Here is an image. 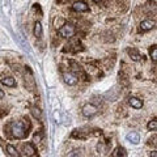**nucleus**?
<instances>
[{
  "label": "nucleus",
  "instance_id": "obj_1",
  "mask_svg": "<svg viewBox=\"0 0 157 157\" xmlns=\"http://www.w3.org/2000/svg\"><path fill=\"white\" fill-rule=\"evenodd\" d=\"M12 128V135L16 139H24L28 135V130H29V123H26L25 121H16L11 124Z\"/></svg>",
  "mask_w": 157,
  "mask_h": 157
},
{
  "label": "nucleus",
  "instance_id": "obj_2",
  "mask_svg": "<svg viewBox=\"0 0 157 157\" xmlns=\"http://www.w3.org/2000/svg\"><path fill=\"white\" fill-rule=\"evenodd\" d=\"M75 32H76V29H75V26H73L72 24H64L63 26L59 28L58 34L60 37H63V38H71V37H73Z\"/></svg>",
  "mask_w": 157,
  "mask_h": 157
},
{
  "label": "nucleus",
  "instance_id": "obj_3",
  "mask_svg": "<svg viewBox=\"0 0 157 157\" xmlns=\"http://www.w3.org/2000/svg\"><path fill=\"white\" fill-rule=\"evenodd\" d=\"M22 156H26V157H30V156H38L37 153V149L34 144L32 143H25L22 145Z\"/></svg>",
  "mask_w": 157,
  "mask_h": 157
},
{
  "label": "nucleus",
  "instance_id": "obj_4",
  "mask_svg": "<svg viewBox=\"0 0 157 157\" xmlns=\"http://www.w3.org/2000/svg\"><path fill=\"white\" fill-rule=\"evenodd\" d=\"M63 80H64V82L68 85H75L78 81V77L73 72H64L63 73Z\"/></svg>",
  "mask_w": 157,
  "mask_h": 157
},
{
  "label": "nucleus",
  "instance_id": "obj_5",
  "mask_svg": "<svg viewBox=\"0 0 157 157\" xmlns=\"http://www.w3.org/2000/svg\"><path fill=\"white\" fill-rule=\"evenodd\" d=\"M155 25H156V22L153 21V20H144V21H141L140 25H139V32H141V33L149 32L155 28Z\"/></svg>",
  "mask_w": 157,
  "mask_h": 157
},
{
  "label": "nucleus",
  "instance_id": "obj_6",
  "mask_svg": "<svg viewBox=\"0 0 157 157\" xmlns=\"http://www.w3.org/2000/svg\"><path fill=\"white\" fill-rule=\"evenodd\" d=\"M96 113H97V107L92 104H86L82 107V115L85 118H92L93 115H96Z\"/></svg>",
  "mask_w": 157,
  "mask_h": 157
},
{
  "label": "nucleus",
  "instance_id": "obj_7",
  "mask_svg": "<svg viewBox=\"0 0 157 157\" xmlns=\"http://www.w3.org/2000/svg\"><path fill=\"white\" fill-rule=\"evenodd\" d=\"M72 9L75 12H86L89 11V7L85 2H75L72 4Z\"/></svg>",
  "mask_w": 157,
  "mask_h": 157
},
{
  "label": "nucleus",
  "instance_id": "obj_8",
  "mask_svg": "<svg viewBox=\"0 0 157 157\" xmlns=\"http://www.w3.org/2000/svg\"><path fill=\"white\" fill-rule=\"evenodd\" d=\"M110 151V144L107 143H105V141H100V143L97 144V152L98 153H101V155H106L107 152Z\"/></svg>",
  "mask_w": 157,
  "mask_h": 157
},
{
  "label": "nucleus",
  "instance_id": "obj_9",
  "mask_svg": "<svg viewBox=\"0 0 157 157\" xmlns=\"http://www.w3.org/2000/svg\"><path fill=\"white\" fill-rule=\"evenodd\" d=\"M128 104L134 107V109H141V107H143V101L137 97H131L128 100Z\"/></svg>",
  "mask_w": 157,
  "mask_h": 157
},
{
  "label": "nucleus",
  "instance_id": "obj_10",
  "mask_svg": "<svg viewBox=\"0 0 157 157\" xmlns=\"http://www.w3.org/2000/svg\"><path fill=\"white\" fill-rule=\"evenodd\" d=\"M127 140L131 141L132 144H137L140 141V135L137 134V132H130V134L127 135Z\"/></svg>",
  "mask_w": 157,
  "mask_h": 157
},
{
  "label": "nucleus",
  "instance_id": "obj_11",
  "mask_svg": "<svg viewBox=\"0 0 157 157\" xmlns=\"http://www.w3.org/2000/svg\"><path fill=\"white\" fill-rule=\"evenodd\" d=\"M33 33H34V37L37 38H41L42 37V24L37 21L34 24V29H33Z\"/></svg>",
  "mask_w": 157,
  "mask_h": 157
},
{
  "label": "nucleus",
  "instance_id": "obj_12",
  "mask_svg": "<svg viewBox=\"0 0 157 157\" xmlns=\"http://www.w3.org/2000/svg\"><path fill=\"white\" fill-rule=\"evenodd\" d=\"M127 52H128V55H130V58L132 59V60H140V54L137 52L135 48H132V47H130V48H127Z\"/></svg>",
  "mask_w": 157,
  "mask_h": 157
},
{
  "label": "nucleus",
  "instance_id": "obj_13",
  "mask_svg": "<svg viewBox=\"0 0 157 157\" xmlns=\"http://www.w3.org/2000/svg\"><path fill=\"white\" fill-rule=\"evenodd\" d=\"M2 84L3 85H6V86H16V80H14L13 77H4V78H2Z\"/></svg>",
  "mask_w": 157,
  "mask_h": 157
},
{
  "label": "nucleus",
  "instance_id": "obj_14",
  "mask_svg": "<svg viewBox=\"0 0 157 157\" xmlns=\"http://www.w3.org/2000/svg\"><path fill=\"white\" fill-rule=\"evenodd\" d=\"M30 111H32V115L36 118V119H41L42 118V110L39 109V107H37V106H32V109H30Z\"/></svg>",
  "mask_w": 157,
  "mask_h": 157
},
{
  "label": "nucleus",
  "instance_id": "obj_15",
  "mask_svg": "<svg viewBox=\"0 0 157 157\" xmlns=\"http://www.w3.org/2000/svg\"><path fill=\"white\" fill-rule=\"evenodd\" d=\"M6 149H7V153H8V156H12V157H20V153H18V152H17V149L14 148L13 145L8 144Z\"/></svg>",
  "mask_w": 157,
  "mask_h": 157
},
{
  "label": "nucleus",
  "instance_id": "obj_16",
  "mask_svg": "<svg viewBox=\"0 0 157 157\" xmlns=\"http://www.w3.org/2000/svg\"><path fill=\"white\" fill-rule=\"evenodd\" d=\"M34 82V80H33V75H32V72H30V70L26 67V70H25V84H26V88L29 89V82Z\"/></svg>",
  "mask_w": 157,
  "mask_h": 157
},
{
  "label": "nucleus",
  "instance_id": "obj_17",
  "mask_svg": "<svg viewBox=\"0 0 157 157\" xmlns=\"http://www.w3.org/2000/svg\"><path fill=\"white\" fill-rule=\"evenodd\" d=\"M111 156H127V152L126 149L123 148V147H117V148L114 149V152L111 153Z\"/></svg>",
  "mask_w": 157,
  "mask_h": 157
},
{
  "label": "nucleus",
  "instance_id": "obj_18",
  "mask_svg": "<svg viewBox=\"0 0 157 157\" xmlns=\"http://www.w3.org/2000/svg\"><path fill=\"white\" fill-rule=\"evenodd\" d=\"M147 130L148 131H156L157 130V119H152L148 124H147Z\"/></svg>",
  "mask_w": 157,
  "mask_h": 157
},
{
  "label": "nucleus",
  "instance_id": "obj_19",
  "mask_svg": "<svg viewBox=\"0 0 157 157\" xmlns=\"http://www.w3.org/2000/svg\"><path fill=\"white\" fill-rule=\"evenodd\" d=\"M149 54H151V59L153 62L157 60V46H152L149 48Z\"/></svg>",
  "mask_w": 157,
  "mask_h": 157
},
{
  "label": "nucleus",
  "instance_id": "obj_20",
  "mask_svg": "<svg viewBox=\"0 0 157 157\" xmlns=\"http://www.w3.org/2000/svg\"><path fill=\"white\" fill-rule=\"evenodd\" d=\"M84 153H82L81 149H77V151H73L72 153H68V156H82Z\"/></svg>",
  "mask_w": 157,
  "mask_h": 157
},
{
  "label": "nucleus",
  "instance_id": "obj_21",
  "mask_svg": "<svg viewBox=\"0 0 157 157\" xmlns=\"http://www.w3.org/2000/svg\"><path fill=\"white\" fill-rule=\"evenodd\" d=\"M2 98H4V92L0 89V100H2Z\"/></svg>",
  "mask_w": 157,
  "mask_h": 157
},
{
  "label": "nucleus",
  "instance_id": "obj_22",
  "mask_svg": "<svg viewBox=\"0 0 157 157\" xmlns=\"http://www.w3.org/2000/svg\"><path fill=\"white\" fill-rule=\"evenodd\" d=\"M156 155H157V153H156V152L153 151V152H152V153H151V157H156Z\"/></svg>",
  "mask_w": 157,
  "mask_h": 157
},
{
  "label": "nucleus",
  "instance_id": "obj_23",
  "mask_svg": "<svg viewBox=\"0 0 157 157\" xmlns=\"http://www.w3.org/2000/svg\"><path fill=\"white\" fill-rule=\"evenodd\" d=\"M92 2H94V3H101L102 0H92Z\"/></svg>",
  "mask_w": 157,
  "mask_h": 157
}]
</instances>
